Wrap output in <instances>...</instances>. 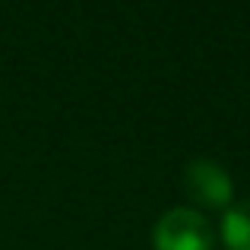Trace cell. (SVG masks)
<instances>
[{"instance_id": "cell-1", "label": "cell", "mask_w": 250, "mask_h": 250, "mask_svg": "<svg viewBox=\"0 0 250 250\" xmlns=\"http://www.w3.org/2000/svg\"><path fill=\"white\" fill-rule=\"evenodd\" d=\"M215 234L196 209H168L155 225V250H212Z\"/></svg>"}, {"instance_id": "cell-2", "label": "cell", "mask_w": 250, "mask_h": 250, "mask_svg": "<svg viewBox=\"0 0 250 250\" xmlns=\"http://www.w3.org/2000/svg\"><path fill=\"white\" fill-rule=\"evenodd\" d=\"M184 187H187L190 200L193 203H203V206H212V209H222L231 203V177L222 165L209 159H196L190 162L187 171H184Z\"/></svg>"}, {"instance_id": "cell-3", "label": "cell", "mask_w": 250, "mask_h": 250, "mask_svg": "<svg viewBox=\"0 0 250 250\" xmlns=\"http://www.w3.org/2000/svg\"><path fill=\"white\" fill-rule=\"evenodd\" d=\"M222 238L228 250H250V200L238 203L222 219Z\"/></svg>"}]
</instances>
